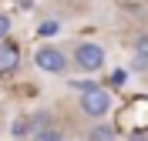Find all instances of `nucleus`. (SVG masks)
Masks as SVG:
<instances>
[{"label":"nucleus","instance_id":"f257e3e1","mask_svg":"<svg viewBox=\"0 0 148 141\" xmlns=\"http://www.w3.org/2000/svg\"><path fill=\"white\" fill-rule=\"evenodd\" d=\"M74 67L84 71V74H98L104 67V47L94 44V40H81L74 47Z\"/></svg>","mask_w":148,"mask_h":141},{"label":"nucleus","instance_id":"f03ea898","mask_svg":"<svg viewBox=\"0 0 148 141\" xmlns=\"http://www.w3.org/2000/svg\"><path fill=\"white\" fill-rule=\"evenodd\" d=\"M34 64L40 67L44 74H64L67 71V54L61 50V47H54V44H44V47H37Z\"/></svg>","mask_w":148,"mask_h":141},{"label":"nucleus","instance_id":"7ed1b4c3","mask_svg":"<svg viewBox=\"0 0 148 141\" xmlns=\"http://www.w3.org/2000/svg\"><path fill=\"white\" fill-rule=\"evenodd\" d=\"M81 111L88 114V118H104V114L111 111V94L104 91V87L94 84L91 91L81 94Z\"/></svg>","mask_w":148,"mask_h":141},{"label":"nucleus","instance_id":"20e7f679","mask_svg":"<svg viewBox=\"0 0 148 141\" xmlns=\"http://www.w3.org/2000/svg\"><path fill=\"white\" fill-rule=\"evenodd\" d=\"M20 67V50L10 40H0V71H17Z\"/></svg>","mask_w":148,"mask_h":141},{"label":"nucleus","instance_id":"39448f33","mask_svg":"<svg viewBox=\"0 0 148 141\" xmlns=\"http://www.w3.org/2000/svg\"><path fill=\"white\" fill-rule=\"evenodd\" d=\"M88 141H114V128L111 124H94L88 131Z\"/></svg>","mask_w":148,"mask_h":141},{"label":"nucleus","instance_id":"423d86ee","mask_svg":"<svg viewBox=\"0 0 148 141\" xmlns=\"http://www.w3.org/2000/svg\"><path fill=\"white\" fill-rule=\"evenodd\" d=\"M148 67V37H138V47H135V71H145Z\"/></svg>","mask_w":148,"mask_h":141},{"label":"nucleus","instance_id":"0eeeda50","mask_svg":"<svg viewBox=\"0 0 148 141\" xmlns=\"http://www.w3.org/2000/svg\"><path fill=\"white\" fill-rule=\"evenodd\" d=\"M37 128H34V121H30V118H17V121L10 124V134H14V138H24V134H34Z\"/></svg>","mask_w":148,"mask_h":141},{"label":"nucleus","instance_id":"6e6552de","mask_svg":"<svg viewBox=\"0 0 148 141\" xmlns=\"http://www.w3.org/2000/svg\"><path fill=\"white\" fill-rule=\"evenodd\" d=\"M34 141H61V134H57V128H40L34 134Z\"/></svg>","mask_w":148,"mask_h":141},{"label":"nucleus","instance_id":"1a4fd4ad","mask_svg":"<svg viewBox=\"0 0 148 141\" xmlns=\"http://www.w3.org/2000/svg\"><path fill=\"white\" fill-rule=\"evenodd\" d=\"M10 27H14V20H10V14H3V10H0V40H7Z\"/></svg>","mask_w":148,"mask_h":141},{"label":"nucleus","instance_id":"9d476101","mask_svg":"<svg viewBox=\"0 0 148 141\" xmlns=\"http://www.w3.org/2000/svg\"><path fill=\"white\" fill-rule=\"evenodd\" d=\"M57 34V20H44L40 24V37H54Z\"/></svg>","mask_w":148,"mask_h":141},{"label":"nucleus","instance_id":"9b49d317","mask_svg":"<svg viewBox=\"0 0 148 141\" xmlns=\"http://www.w3.org/2000/svg\"><path fill=\"white\" fill-rule=\"evenodd\" d=\"M128 141H148V134H131Z\"/></svg>","mask_w":148,"mask_h":141}]
</instances>
